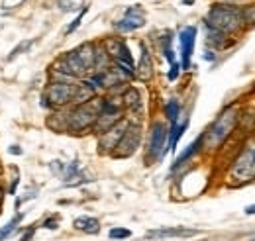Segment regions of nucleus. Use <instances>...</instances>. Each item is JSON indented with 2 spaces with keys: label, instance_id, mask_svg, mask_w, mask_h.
<instances>
[{
  "label": "nucleus",
  "instance_id": "12",
  "mask_svg": "<svg viewBox=\"0 0 255 241\" xmlns=\"http://www.w3.org/2000/svg\"><path fill=\"white\" fill-rule=\"evenodd\" d=\"M122 96V104H124V112L128 114H131V116H139V112H141V106H143V100H141V94L139 91L135 89V87H131V85H128L124 92L120 94ZM129 116V118H131ZM126 118V120H129Z\"/></svg>",
  "mask_w": 255,
  "mask_h": 241
},
{
  "label": "nucleus",
  "instance_id": "39",
  "mask_svg": "<svg viewBox=\"0 0 255 241\" xmlns=\"http://www.w3.org/2000/svg\"><path fill=\"white\" fill-rule=\"evenodd\" d=\"M183 2H185V4H192V0H183Z\"/></svg>",
  "mask_w": 255,
  "mask_h": 241
},
{
  "label": "nucleus",
  "instance_id": "40",
  "mask_svg": "<svg viewBox=\"0 0 255 241\" xmlns=\"http://www.w3.org/2000/svg\"><path fill=\"white\" fill-rule=\"evenodd\" d=\"M254 241H255V240H254Z\"/></svg>",
  "mask_w": 255,
  "mask_h": 241
},
{
  "label": "nucleus",
  "instance_id": "37",
  "mask_svg": "<svg viewBox=\"0 0 255 241\" xmlns=\"http://www.w3.org/2000/svg\"><path fill=\"white\" fill-rule=\"evenodd\" d=\"M246 214H248V216H255V204H250V206H246Z\"/></svg>",
  "mask_w": 255,
  "mask_h": 241
},
{
  "label": "nucleus",
  "instance_id": "27",
  "mask_svg": "<svg viewBox=\"0 0 255 241\" xmlns=\"http://www.w3.org/2000/svg\"><path fill=\"white\" fill-rule=\"evenodd\" d=\"M37 228H39V222H35L32 226H26L24 230H22V234H20V240L18 241H32L35 238V232H37Z\"/></svg>",
  "mask_w": 255,
  "mask_h": 241
},
{
  "label": "nucleus",
  "instance_id": "23",
  "mask_svg": "<svg viewBox=\"0 0 255 241\" xmlns=\"http://www.w3.org/2000/svg\"><path fill=\"white\" fill-rule=\"evenodd\" d=\"M32 43H33V39H24V41H20V43H18V45H16V47L10 51V55L6 57V61L10 63V61H14L16 57H20L22 53H26V51L32 47Z\"/></svg>",
  "mask_w": 255,
  "mask_h": 241
},
{
  "label": "nucleus",
  "instance_id": "19",
  "mask_svg": "<svg viewBox=\"0 0 255 241\" xmlns=\"http://www.w3.org/2000/svg\"><path fill=\"white\" fill-rule=\"evenodd\" d=\"M65 110H53L49 116H47V120H45V125L51 129V131H55V133H67V116H65Z\"/></svg>",
  "mask_w": 255,
  "mask_h": 241
},
{
  "label": "nucleus",
  "instance_id": "32",
  "mask_svg": "<svg viewBox=\"0 0 255 241\" xmlns=\"http://www.w3.org/2000/svg\"><path fill=\"white\" fill-rule=\"evenodd\" d=\"M49 169H51V173H55V175H63V171H65V163H61V161H51L49 163Z\"/></svg>",
  "mask_w": 255,
  "mask_h": 241
},
{
  "label": "nucleus",
  "instance_id": "31",
  "mask_svg": "<svg viewBox=\"0 0 255 241\" xmlns=\"http://www.w3.org/2000/svg\"><path fill=\"white\" fill-rule=\"evenodd\" d=\"M81 2L83 0H59V6H61V10L69 12V10H77L75 4H81Z\"/></svg>",
  "mask_w": 255,
  "mask_h": 241
},
{
  "label": "nucleus",
  "instance_id": "33",
  "mask_svg": "<svg viewBox=\"0 0 255 241\" xmlns=\"http://www.w3.org/2000/svg\"><path fill=\"white\" fill-rule=\"evenodd\" d=\"M22 2H24V0H4V2H2V6L8 10V8H16V6H20Z\"/></svg>",
  "mask_w": 255,
  "mask_h": 241
},
{
  "label": "nucleus",
  "instance_id": "16",
  "mask_svg": "<svg viewBox=\"0 0 255 241\" xmlns=\"http://www.w3.org/2000/svg\"><path fill=\"white\" fill-rule=\"evenodd\" d=\"M73 228L81 234L96 236V234H100V220L93 218V216H79L73 220Z\"/></svg>",
  "mask_w": 255,
  "mask_h": 241
},
{
  "label": "nucleus",
  "instance_id": "11",
  "mask_svg": "<svg viewBox=\"0 0 255 241\" xmlns=\"http://www.w3.org/2000/svg\"><path fill=\"white\" fill-rule=\"evenodd\" d=\"M143 26H145V14H143V10L139 6H129L126 10V14H124V18L114 24V30L118 31V33H129V31L139 30Z\"/></svg>",
  "mask_w": 255,
  "mask_h": 241
},
{
  "label": "nucleus",
  "instance_id": "18",
  "mask_svg": "<svg viewBox=\"0 0 255 241\" xmlns=\"http://www.w3.org/2000/svg\"><path fill=\"white\" fill-rule=\"evenodd\" d=\"M187 127H189V116H187L183 121L179 120L177 123H171V125H169V141H167V149L171 151V153H175V151H177L179 139L185 135Z\"/></svg>",
  "mask_w": 255,
  "mask_h": 241
},
{
  "label": "nucleus",
  "instance_id": "26",
  "mask_svg": "<svg viewBox=\"0 0 255 241\" xmlns=\"http://www.w3.org/2000/svg\"><path fill=\"white\" fill-rule=\"evenodd\" d=\"M87 12H89V6H83V8H81V12L77 14V18H75V20H73V22L67 26V30H65V35H71L73 31H77V28H79V26H81V22H83V18L87 16Z\"/></svg>",
  "mask_w": 255,
  "mask_h": 241
},
{
  "label": "nucleus",
  "instance_id": "2",
  "mask_svg": "<svg viewBox=\"0 0 255 241\" xmlns=\"http://www.w3.org/2000/svg\"><path fill=\"white\" fill-rule=\"evenodd\" d=\"M240 120V112L236 106H228L222 114L214 120V123L202 133V147L206 151H214L230 137Z\"/></svg>",
  "mask_w": 255,
  "mask_h": 241
},
{
  "label": "nucleus",
  "instance_id": "34",
  "mask_svg": "<svg viewBox=\"0 0 255 241\" xmlns=\"http://www.w3.org/2000/svg\"><path fill=\"white\" fill-rule=\"evenodd\" d=\"M8 153H10V155H16V157H18V155H24V149H22L20 145H10V147H8Z\"/></svg>",
  "mask_w": 255,
  "mask_h": 241
},
{
  "label": "nucleus",
  "instance_id": "5",
  "mask_svg": "<svg viewBox=\"0 0 255 241\" xmlns=\"http://www.w3.org/2000/svg\"><path fill=\"white\" fill-rule=\"evenodd\" d=\"M167 141H169V125L161 120L153 121L149 127V141H147V151H145V163L147 165L161 161L169 153Z\"/></svg>",
  "mask_w": 255,
  "mask_h": 241
},
{
  "label": "nucleus",
  "instance_id": "6",
  "mask_svg": "<svg viewBox=\"0 0 255 241\" xmlns=\"http://www.w3.org/2000/svg\"><path fill=\"white\" fill-rule=\"evenodd\" d=\"M230 177L238 182H250L255 179V139L246 145L240 157L234 161Z\"/></svg>",
  "mask_w": 255,
  "mask_h": 241
},
{
  "label": "nucleus",
  "instance_id": "36",
  "mask_svg": "<svg viewBox=\"0 0 255 241\" xmlns=\"http://www.w3.org/2000/svg\"><path fill=\"white\" fill-rule=\"evenodd\" d=\"M4 200H6V188L0 184V208H2V204H4Z\"/></svg>",
  "mask_w": 255,
  "mask_h": 241
},
{
  "label": "nucleus",
  "instance_id": "10",
  "mask_svg": "<svg viewBox=\"0 0 255 241\" xmlns=\"http://www.w3.org/2000/svg\"><path fill=\"white\" fill-rule=\"evenodd\" d=\"M128 123L129 121L126 118H122L116 125H112L108 131H104V133L98 135V155H112V151L116 149L118 141L122 139V135L126 131Z\"/></svg>",
  "mask_w": 255,
  "mask_h": 241
},
{
  "label": "nucleus",
  "instance_id": "14",
  "mask_svg": "<svg viewBox=\"0 0 255 241\" xmlns=\"http://www.w3.org/2000/svg\"><path fill=\"white\" fill-rule=\"evenodd\" d=\"M73 51H75V55H77V59L81 61V65H83V69L87 71V75H91V73H93V69H95V59H96V43H93V41H87V43H81V45H79V47H75Z\"/></svg>",
  "mask_w": 255,
  "mask_h": 241
},
{
  "label": "nucleus",
  "instance_id": "25",
  "mask_svg": "<svg viewBox=\"0 0 255 241\" xmlns=\"http://www.w3.org/2000/svg\"><path fill=\"white\" fill-rule=\"evenodd\" d=\"M108 238L112 241L129 240V238H131V230H128V228H112V230L108 232Z\"/></svg>",
  "mask_w": 255,
  "mask_h": 241
},
{
  "label": "nucleus",
  "instance_id": "3",
  "mask_svg": "<svg viewBox=\"0 0 255 241\" xmlns=\"http://www.w3.org/2000/svg\"><path fill=\"white\" fill-rule=\"evenodd\" d=\"M98 114H100V96L93 98L87 104L69 106L65 110V116H67V133L93 131V125H95Z\"/></svg>",
  "mask_w": 255,
  "mask_h": 241
},
{
  "label": "nucleus",
  "instance_id": "1",
  "mask_svg": "<svg viewBox=\"0 0 255 241\" xmlns=\"http://www.w3.org/2000/svg\"><path fill=\"white\" fill-rule=\"evenodd\" d=\"M204 26L222 31L226 35L238 33V31L244 28L242 8L236 6V4H230V2L212 4L210 10H208L206 16H204Z\"/></svg>",
  "mask_w": 255,
  "mask_h": 241
},
{
  "label": "nucleus",
  "instance_id": "4",
  "mask_svg": "<svg viewBox=\"0 0 255 241\" xmlns=\"http://www.w3.org/2000/svg\"><path fill=\"white\" fill-rule=\"evenodd\" d=\"M77 83H51V81H47L45 89L41 92V106L51 110V112L69 108L73 104Z\"/></svg>",
  "mask_w": 255,
  "mask_h": 241
},
{
  "label": "nucleus",
  "instance_id": "24",
  "mask_svg": "<svg viewBox=\"0 0 255 241\" xmlns=\"http://www.w3.org/2000/svg\"><path fill=\"white\" fill-rule=\"evenodd\" d=\"M59 224H61V218L59 216H47L45 220L39 222V228H43L47 232H57L59 230Z\"/></svg>",
  "mask_w": 255,
  "mask_h": 241
},
{
  "label": "nucleus",
  "instance_id": "35",
  "mask_svg": "<svg viewBox=\"0 0 255 241\" xmlns=\"http://www.w3.org/2000/svg\"><path fill=\"white\" fill-rule=\"evenodd\" d=\"M202 57H204L206 61H214V59H216V51H214V49H206Z\"/></svg>",
  "mask_w": 255,
  "mask_h": 241
},
{
  "label": "nucleus",
  "instance_id": "29",
  "mask_svg": "<svg viewBox=\"0 0 255 241\" xmlns=\"http://www.w3.org/2000/svg\"><path fill=\"white\" fill-rule=\"evenodd\" d=\"M179 75H181V63H179V61H175V63H171V65H169L167 79L173 83V81H177V79H179Z\"/></svg>",
  "mask_w": 255,
  "mask_h": 241
},
{
  "label": "nucleus",
  "instance_id": "15",
  "mask_svg": "<svg viewBox=\"0 0 255 241\" xmlns=\"http://www.w3.org/2000/svg\"><path fill=\"white\" fill-rule=\"evenodd\" d=\"M200 149H202V135H198L194 141H191V143L185 147V151H183V153H181V155L175 159V163H173L171 171H173V173H177L179 169H183V167H185L189 161H192V157H194V155H196Z\"/></svg>",
  "mask_w": 255,
  "mask_h": 241
},
{
  "label": "nucleus",
  "instance_id": "17",
  "mask_svg": "<svg viewBox=\"0 0 255 241\" xmlns=\"http://www.w3.org/2000/svg\"><path fill=\"white\" fill-rule=\"evenodd\" d=\"M26 212H16L4 226H0V241H8L12 236H16L20 232V224H24Z\"/></svg>",
  "mask_w": 255,
  "mask_h": 241
},
{
  "label": "nucleus",
  "instance_id": "13",
  "mask_svg": "<svg viewBox=\"0 0 255 241\" xmlns=\"http://www.w3.org/2000/svg\"><path fill=\"white\" fill-rule=\"evenodd\" d=\"M139 49H141V55H139V63L135 65V79H139L141 83H149L153 77V59L145 43H139Z\"/></svg>",
  "mask_w": 255,
  "mask_h": 241
},
{
  "label": "nucleus",
  "instance_id": "38",
  "mask_svg": "<svg viewBox=\"0 0 255 241\" xmlns=\"http://www.w3.org/2000/svg\"><path fill=\"white\" fill-rule=\"evenodd\" d=\"M2 173H4V167H2V163H0V177H2Z\"/></svg>",
  "mask_w": 255,
  "mask_h": 241
},
{
  "label": "nucleus",
  "instance_id": "30",
  "mask_svg": "<svg viewBox=\"0 0 255 241\" xmlns=\"http://www.w3.org/2000/svg\"><path fill=\"white\" fill-rule=\"evenodd\" d=\"M18 184H20V173H18V167H14V177H12V182H10V186L6 188V192H8L10 196H16Z\"/></svg>",
  "mask_w": 255,
  "mask_h": 241
},
{
  "label": "nucleus",
  "instance_id": "28",
  "mask_svg": "<svg viewBox=\"0 0 255 241\" xmlns=\"http://www.w3.org/2000/svg\"><path fill=\"white\" fill-rule=\"evenodd\" d=\"M242 16H244V26L246 24H255V4L242 8Z\"/></svg>",
  "mask_w": 255,
  "mask_h": 241
},
{
  "label": "nucleus",
  "instance_id": "20",
  "mask_svg": "<svg viewBox=\"0 0 255 241\" xmlns=\"http://www.w3.org/2000/svg\"><path fill=\"white\" fill-rule=\"evenodd\" d=\"M206 28V41H208V45L218 53L220 49H226L232 41H228V35L222 33V31L214 30V28H208V26H204Z\"/></svg>",
  "mask_w": 255,
  "mask_h": 241
},
{
  "label": "nucleus",
  "instance_id": "21",
  "mask_svg": "<svg viewBox=\"0 0 255 241\" xmlns=\"http://www.w3.org/2000/svg\"><path fill=\"white\" fill-rule=\"evenodd\" d=\"M163 114H165V118H167L169 123H177V121L181 120V114H183V104L177 98H171L163 106Z\"/></svg>",
  "mask_w": 255,
  "mask_h": 241
},
{
  "label": "nucleus",
  "instance_id": "9",
  "mask_svg": "<svg viewBox=\"0 0 255 241\" xmlns=\"http://www.w3.org/2000/svg\"><path fill=\"white\" fill-rule=\"evenodd\" d=\"M196 35L198 30L196 26H185L179 31V45H181V71H189L192 65V55H194V45H196Z\"/></svg>",
  "mask_w": 255,
  "mask_h": 241
},
{
  "label": "nucleus",
  "instance_id": "7",
  "mask_svg": "<svg viewBox=\"0 0 255 241\" xmlns=\"http://www.w3.org/2000/svg\"><path fill=\"white\" fill-rule=\"evenodd\" d=\"M141 145V123H128L126 131L122 135V139L118 141L116 149L112 151L110 157L114 159H129L131 155H135Z\"/></svg>",
  "mask_w": 255,
  "mask_h": 241
},
{
  "label": "nucleus",
  "instance_id": "22",
  "mask_svg": "<svg viewBox=\"0 0 255 241\" xmlns=\"http://www.w3.org/2000/svg\"><path fill=\"white\" fill-rule=\"evenodd\" d=\"M173 39H175V33L173 31H165L163 37H161V51H163V57L167 59V63H175V51H173Z\"/></svg>",
  "mask_w": 255,
  "mask_h": 241
},
{
  "label": "nucleus",
  "instance_id": "8",
  "mask_svg": "<svg viewBox=\"0 0 255 241\" xmlns=\"http://www.w3.org/2000/svg\"><path fill=\"white\" fill-rule=\"evenodd\" d=\"M200 236V230L187 228V226H171V228H157L149 230L145 234V240L151 241H167V240H191Z\"/></svg>",
  "mask_w": 255,
  "mask_h": 241
}]
</instances>
